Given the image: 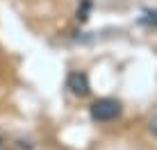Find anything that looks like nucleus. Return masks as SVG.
I'll list each match as a JSON object with an SVG mask.
<instances>
[{
    "label": "nucleus",
    "mask_w": 157,
    "mask_h": 150,
    "mask_svg": "<svg viewBox=\"0 0 157 150\" xmlns=\"http://www.w3.org/2000/svg\"><path fill=\"white\" fill-rule=\"evenodd\" d=\"M89 9H91V0H82V5H80L78 12H75V18H78L80 23H84V21L89 18Z\"/></svg>",
    "instance_id": "3"
},
{
    "label": "nucleus",
    "mask_w": 157,
    "mask_h": 150,
    "mask_svg": "<svg viewBox=\"0 0 157 150\" xmlns=\"http://www.w3.org/2000/svg\"><path fill=\"white\" fill-rule=\"evenodd\" d=\"M150 132H153V134L157 137V116H155L153 121H150Z\"/></svg>",
    "instance_id": "4"
},
{
    "label": "nucleus",
    "mask_w": 157,
    "mask_h": 150,
    "mask_svg": "<svg viewBox=\"0 0 157 150\" xmlns=\"http://www.w3.org/2000/svg\"><path fill=\"white\" fill-rule=\"evenodd\" d=\"M123 111V105L118 103L116 98H98L94 100L89 107V116L94 118L96 123H109V121H116Z\"/></svg>",
    "instance_id": "1"
},
{
    "label": "nucleus",
    "mask_w": 157,
    "mask_h": 150,
    "mask_svg": "<svg viewBox=\"0 0 157 150\" xmlns=\"http://www.w3.org/2000/svg\"><path fill=\"white\" fill-rule=\"evenodd\" d=\"M66 89L71 91L73 96H78V98H86V96L91 93L89 75L82 73V71H73V73H68V77H66Z\"/></svg>",
    "instance_id": "2"
}]
</instances>
